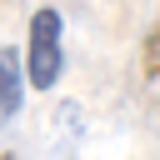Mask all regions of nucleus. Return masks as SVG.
<instances>
[{
  "instance_id": "f257e3e1",
  "label": "nucleus",
  "mask_w": 160,
  "mask_h": 160,
  "mask_svg": "<svg viewBox=\"0 0 160 160\" xmlns=\"http://www.w3.org/2000/svg\"><path fill=\"white\" fill-rule=\"evenodd\" d=\"M60 35H65V20L55 5H40L30 15V40H25V85L35 90H50L65 70V50H60Z\"/></svg>"
},
{
  "instance_id": "f03ea898",
  "label": "nucleus",
  "mask_w": 160,
  "mask_h": 160,
  "mask_svg": "<svg viewBox=\"0 0 160 160\" xmlns=\"http://www.w3.org/2000/svg\"><path fill=\"white\" fill-rule=\"evenodd\" d=\"M20 105H25V65L10 50H0V120H15Z\"/></svg>"
},
{
  "instance_id": "7ed1b4c3",
  "label": "nucleus",
  "mask_w": 160,
  "mask_h": 160,
  "mask_svg": "<svg viewBox=\"0 0 160 160\" xmlns=\"http://www.w3.org/2000/svg\"><path fill=\"white\" fill-rule=\"evenodd\" d=\"M140 70H145V80L150 85H160V25L145 35V45H140Z\"/></svg>"
},
{
  "instance_id": "20e7f679",
  "label": "nucleus",
  "mask_w": 160,
  "mask_h": 160,
  "mask_svg": "<svg viewBox=\"0 0 160 160\" xmlns=\"http://www.w3.org/2000/svg\"><path fill=\"white\" fill-rule=\"evenodd\" d=\"M0 160H15V155H0Z\"/></svg>"
}]
</instances>
